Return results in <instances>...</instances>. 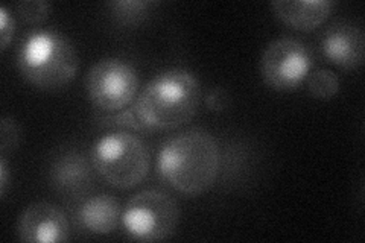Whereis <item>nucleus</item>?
I'll list each match as a JSON object with an SVG mask.
<instances>
[{
	"mask_svg": "<svg viewBox=\"0 0 365 243\" xmlns=\"http://www.w3.org/2000/svg\"><path fill=\"white\" fill-rule=\"evenodd\" d=\"M86 88L95 107L116 113L133 102L139 88V76L131 64L118 58H106L90 67Z\"/></svg>",
	"mask_w": 365,
	"mask_h": 243,
	"instance_id": "nucleus-6",
	"label": "nucleus"
},
{
	"mask_svg": "<svg viewBox=\"0 0 365 243\" xmlns=\"http://www.w3.org/2000/svg\"><path fill=\"white\" fill-rule=\"evenodd\" d=\"M312 67V52L294 38L271 41L262 55V76L267 86L279 91L299 87Z\"/></svg>",
	"mask_w": 365,
	"mask_h": 243,
	"instance_id": "nucleus-7",
	"label": "nucleus"
},
{
	"mask_svg": "<svg viewBox=\"0 0 365 243\" xmlns=\"http://www.w3.org/2000/svg\"><path fill=\"white\" fill-rule=\"evenodd\" d=\"M122 222L128 234L137 240H165L177 228L178 205L168 193L148 189L128 201L122 212Z\"/></svg>",
	"mask_w": 365,
	"mask_h": 243,
	"instance_id": "nucleus-5",
	"label": "nucleus"
},
{
	"mask_svg": "<svg viewBox=\"0 0 365 243\" xmlns=\"http://www.w3.org/2000/svg\"><path fill=\"white\" fill-rule=\"evenodd\" d=\"M274 13L288 26L299 31L318 28L332 14V0H276L271 4Z\"/></svg>",
	"mask_w": 365,
	"mask_h": 243,
	"instance_id": "nucleus-11",
	"label": "nucleus"
},
{
	"mask_svg": "<svg viewBox=\"0 0 365 243\" xmlns=\"http://www.w3.org/2000/svg\"><path fill=\"white\" fill-rule=\"evenodd\" d=\"M200 99L198 79L185 68H169L145 86L133 110L146 130H173L197 114Z\"/></svg>",
	"mask_w": 365,
	"mask_h": 243,
	"instance_id": "nucleus-2",
	"label": "nucleus"
},
{
	"mask_svg": "<svg viewBox=\"0 0 365 243\" xmlns=\"http://www.w3.org/2000/svg\"><path fill=\"white\" fill-rule=\"evenodd\" d=\"M14 9L21 20L31 23V25H37L49 17L51 4L44 0H23L14 5Z\"/></svg>",
	"mask_w": 365,
	"mask_h": 243,
	"instance_id": "nucleus-15",
	"label": "nucleus"
},
{
	"mask_svg": "<svg viewBox=\"0 0 365 243\" xmlns=\"http://www.w3.org/2000/svg\"><path fill=\"white\" fill-rule=\"evenodd\" d=\"M122 219V208L116 198L98 195L87 198L78 210V222L95 234H110Z\"/></svg>",
	"mask_w": 365,
	"mask_h": 243,
	"instance_id": "nucleus-12",
	"label": "nucleus"
},
{
	"mask_svg": "<svg viewBox=\"0 0 365 243\" xmlns=\"http://www.w3.org/2000/svg\"><path fill=\"white\" fill-rule=\"evenodd\" d=\"M14 29H16V25H14L13 17L9 16L8 8L2 6L0 8V32H2V37H0V46H2V51H5L9 41L13 40Z\"/></svg>",
	"mask_w": 365,
	"mask_h": 243,
	"instance_id": "nucleus-19",
	"label": "nucleus"
},
{
	"mask_svg": "<svg viewBox=\"0 0 365 243\" xmlns=\"http://www.w3.org/2000/svg\"><path fill=\"white\" fill-rule=\"evenodd\" d=\"M307 90L314 98L318 99H332L339 91L338 76L327 71V68H318L307 76Z\"/></svg>",
	"mask_w": 365,
	"mask_h": 243,
	"instance_id": "nucleus-14",
	"label": "nucleus"
},
{
	"mask_svg": "<svg viewBox=\"0 0 365 243\" xmlns=\"http://www.w3.org/2000/svg\"><path fill=\"white\" fill-rule=\"evenodd\" d=\"M19 135L20 131L17 123L11 118H2V122H0V140H2L0 149H2V154L16 149L19 143Z\"/></svg>",
	"mask_w": 365,
	"mask_h": 243,
	"instance_id": "nucleus-16",
	"label": "nucleus"
},
{
	"mask_svg": "<svg viewBox=\"0 0 365 243\" xmlns=\"http://www.w3.org/2000/svg\"><path fill=\"white\" fill-rule=\"evenodd\" d=\"M221 165L220 146L202 130L178 134L162 146L157 167L162 178L185 195H200L210 189Z\"/></svg>",
	"mask_w": 365,
	"mask_h": 243,
	"instance_id": "nucleus-1",
	"label": "nucleus"
},
{
	"mask_svg": "<svg viewBox=\"0 0 365 243\" xmlns=\"http://www.w3.org/2000/svg\"><path fill=\"white\" fill-rule=\"evenodd\" d=\"M91 163L113 187L131 189L148 175L150 152L137 135L116 131L95 142Z\"/></svg>",
	"mask_w": 365,
	"mask_h": 243,
	"instance_id": "nucleus-4",
	"label": "nucleus"
},
{
	"mask_svg": "<svg viewBox=\"0 0 365 243\" xmlns=\"http://www.w3.org/2000/svg\"><path fill=\"white\" fill-rule=\"evenodd\" d=\"M17 66L21 76L40 90H60L78 72V52L64 33L53 29L32 31L21 40Z\"/></svg>",
	"mask_w": 365,
	"mask_h": 243,
	"instance_id": "nucleus-3",
	"label": "nucleus"
},
{
	"mask_svg": "<svg viewBox=\"0 0 365 243\" xmlns=\"http://www.w3.org/2000/svg\"><path fill=\"white\" fill-rule=\"evenodd\" d=\"M51 181L58 193L79 198L91 186V167L78 150H66L51 166Z\"/></svg>",
	"mask_w": 365,
	"mask_h": 243,
	"instance_id": "nucleus-10",
	"label": "nucleus"
},
{
	"mask_svg": "<svg viewBox=\"0 0 365 243\" xmlns=\"http://www.w3.org/2000/svg\"><path fill=\"white\" fill-rule=\"evenodd\" d=\"M151 6L153 4L146 0H116L108 4L113 17L123 26L139 25L146 19Z\"/></svg>",
	"mask_w": 365,
	"mask_h": 243,
	"instance_id": "nucleus-13",
	"label": "nucleus"
},
{
	"mask_svg": "<svg viewBox=\"0 0 365 243\" xmlns=\"http://www.w3.org/2000/svg\"><path fill=\"white\" fill-rule=\"evenodd\" d=\"M322 51L329 61L344 71H355L364 61V31L347 20L335 21L322 37Z\"/></svg>",
	"mask_w": 365,
	"mask_h": 243,
	"instance_id": "nucleus-9",
	"label": "nucleus"
},
{
	"mask_svg": "<svg viewBox=\"0 0 365 243\" xmlns=\"http://www.w3.org/2000/svg\"><path fill=\"white\" fill-rule=\"evenodd\" d=\"M104 125L111 126H128V128L137 130V131H146V126L137 118L135 111H116L114 115H108V118H101L99 119Z\"/></svg>",
	"mask_w": 365,
	"mask_h": 243,
	"instance_id": "nucleus-17",
	"label": "nucleus"
},
{
	"mask_svg": "<svg viewBox=\"0 0 365 243\" xmlns=\"http://www.w3.org/2000/svg\"><path fill=\"white\" fill-rule=\"evenodd\" d=\"M228 103H230V95L222 87H213L207 93V98H205V105L213 113L224 111L228 107Z\"/></svg>",
	"mask_w": 365,
	"mask_h": 243,
	"instance_id": "nucleus-18",
	"label": "nucleus"
},
{
	"mask_svg": "<svg viewBox=\"0 0 365 243\" xmlns=\"http://www.w3.org/2000/svg\"><path fill=\"white\" fill-rule=\"evenodd\" d=\"M6 184H8V169H6L5 157H2V160H0V195H2V198H5Z\"/></svg>",
	"mask_w": 365,
	"mask_h": 243,
	"instance_id": "nucleus-20",
	"label": "nucleus"
},
{
	"mask_svg": "<svg viewBox=\"0 0 365 243\" xmlns=\"http://www.w3.org/2000/svg\"><path fill=\"white\" fill-rule=\"evenodd\" d=\"M17 233L23 242H66L68 222L58 207L49 202H34L21 212Z\"/></svg>",
	"mask_w": 365,
	"mask_h": 243,
	"instance_id": "nucleus-8",
	"label": "nucleus"
}]
</instances>
